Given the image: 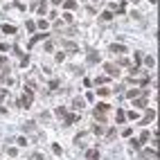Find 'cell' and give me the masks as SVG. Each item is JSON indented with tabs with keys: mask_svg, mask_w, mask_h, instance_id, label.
<instances>
[{
	"mask_svg": "<svg viewBox=\"0 0 160 160\" xmlns=\"http://www.w3.org/2000/svg\"><path fill=\"white\" fill-rule=\"evenodd\" d=\"M36 27H41V30H48V20H38Z\"/></svg>",
	"mask_w": 160,
	"mask_h": 160,
	"instance_id": "cell-22",
	"label": "cell"
},
{
	"mask_svg": "<svg viewBox=\"0 0 160 160\" xmlns=\"http://www.w3.org/2000/svg\"><path fill=\"white\" fill-rule=\"evenodd\" d=\"M63 48H66V50H70V52H77V45H75V43H70V41H63Z\"/></svg>",
	"mask_w": 160,
	"mask_h": 160,
	"instance_id": "cell-15",
	"label": "cell"
},
{
	"mask_svg": "<svg viewBox=\"0 0 160 160\" xmlns=\"http://www.w3.org/2000/svg\"><path fill=\"white\" fill-rule=\"evenodd\" d=\"M97 95H99V97H108V95H111V90L101 86V88H97Z\"/></svg>",
	"mask_w": 160,
	"mask_h": 160,
	"instance_id": "cell-14",
	"label": "cell"
},
{
	"mask_svg": "<svg viewBox=\"0 0 160 160\" xmlns=\"http://www.w3.org/2000/svg\"><path fill=\"white\" fill-rule=\"evenodd\" d=\"M20 63H23V66H27V63H30V56L23 54V56H20Z\"/></svg>",
	"mask_w": 160,
	"mask_h": 160,
	"instance_id": "cell-24",
	"label": "cell"
},
{
	"mask_svg": "<svg viewBox=\"0 0 160 160\" xmlns=\"http://www.w3.org/2000/svg\"><path fill=\"white\" fill-rule=\"evenodd\" d=\"M56 115H59V117H66L68 113H66V108H63V106H59V108H56Z\"/></svg>",
	"mask_w": 160,
	"mask_h": 160,
	"instance_id": "cell-19",
	"label": "cell"
},
{
	"mask_svg": "<svg viewBox=\"0 0 160 160\" xmlns=\"http://www.w3.org/2000/svg\"><path fill=\"white\" fill-rule=\"evenodd\" d=\"M45 36H48L45 32H43V34H34V36L30 38V48H34V43H38V41H41V38H45Z\"/></svg>",
	"mask_w": 160,
	"mask_h": 160,
	"instance_id": "cell-5",
	"label": "cell"
},
{
	"mask_svg": "<svg viewBox=\"0 0 160 160\" xmlns=\"http://www.w3.org/2000/svg\"><path fill=\"white\" fill-rule=\"evenodd\" d=\"M108 52H113V54H126V45H122V43H113L111 48H108Z\"/></svg>",
	"mask_w": 160,
	"mask_h": 160,
	"instance_id": "cell-3",
	"label": "cell"
},
{
	"mask_svg": "<svg viewBox=\"0 0 160 160\" xmlns=\"http://www.w3.org/2000/svg\"><path fill=\"white\" fill-rule=\"evenodd\" d=\"M25 25H27V30H30V32H34V30H36V23H34V20H27Z\"/></svg>",
	"mask_w": 160,
	"mask_h": 160,
	"instance_id": "cell-21",
	"label": "cell"
},
{
	"mask_svg": "<svg viewBox=\"0 0 160 160\" xmlns=\"http://www.w3.org/2000/svg\"><path fill=\"white\" fill-rule=\"evenodd\" d=\"M147 140H149V133H147V131H142V135H140V144H144Z\"/></svg>",
	"mask_w": 160,
	"mask_h": 160,
	"instance_id": "cell-20",
	"label": "cell"
},
{
	"mask_svg": "<svg viewBox=\"0 0 160 160\" xmlns=\"http://www.w3.org/2000/svg\"><path fill=\"white\" fill-rule=\"evenodd\" d=\"M5 95H7V90H0V101L5 99Z\"/></svg>",
	"mask_w": 160,
	"mask_h": 160,
	"instance_id": "cell-30",
	"label": "cell"
},
{
	"mask_svg": "<svg viewBox=\"0 0 160 160\" xmlns=\"http://www.w3.org/2000/svg\"><path fill=\"white\" fill-rule=\"evenodd\" d=\"M63 7H66L68 11H75V9H77V0H66Z\"/></svg>",
	"mask_w": 160,
	"mask_h": 160,
	"instance_id": "cell-8",
	"label": "cell"
},
{
	"mask_svg": "<svg viewBox=\"0 0 160 160\" xmlns=\"http://www.w3.org/2000/svg\"><path fill=\"white\" fill-rule=\"evenodd\" d=\"M153 119H156V111H153V108H149V111H147V115H144V119H142V126H147V124L149 122H153Z\"/></svg>",
	"mask_w": 160,
	"mask_h": 160,
	"instance_id": "cell-4",
	"label": "cell"
},
{
	"mask_svg": "<svg viewBox=\"0 0 160 160\" xmlns=\"http://www.w3.org/2000/svg\"><path fill=\"white\" fill-rule=\"evenodd\" d=\"M50 2H52V5H61V0H50Z\"/></svg>",
	"mask_w": 160,
	"mask_h": 160,
	"instance_id": "cell-31",
	"label": "cell"
},
{
	"mask_svg": "<svg viewBox=\"0 0 160 160\" xmlns=\"http://www.w3.org/2000/svg\"><path fill=\"white\" fill-rule=\"evenodd\" d=\"M2 32L5 34H16V27L14 25H2Z\"/></svg>",
	"mask_w": 160,
	"mask_h": 160,
	"instance_id": "cell-16",
	"label": "cell"
},
{
	"mask_svg": "<svg viewBox=\"0 0 160 160\" xmlns=\"http://www.w3.org/2000/svg\"><path fill=\"white\" fill-rule=\"evenodd\" d=\"M142 93V88H133V90H129V93H126V97H129V99H133V97H138Z\"/></svg>",
	"mask_w": 160,
	"mask_h": 160,
	"instance_id": "cell-12",
	"label": "cell"
},
{
	"mask_svg": "<svg viewBox=\"0 0 160 160\" xmlns=\"http://www.w3.org/2000/svg\"><path fill=\"white\" fill-rule=\"evenodd\" d=\"M131 2H138V0H131Z\"/></svg>",
	"mask_w": 160,
	"mask_h": 160,
	"instance_id": "cell-32",
	"label": "cell"
},
{
	"mask_svg": "<svg viewBox=\"0 0 160 160\" xmlns=\"http://www.w3.org/2000/svg\"><path fill=\"white\" fill-rule=\"evenodd\" d=\"M156 156H158L156 149H144V151H142V158H147V160H149V158H156Z\"/></svg>",
	"mask_w": 160,
	"mask_h": 160,
	"instance_id": "cell-11",
	"label": "cell"
},
{
	"mask_svg": "<svg viewBox=\"0 0 160 160\" xmlns=\"http://www.w3.org/2000/svg\"><path fill=\"white\" fill-rule=\"evenodd\" d=\"M104 81H108L106 77H97V79H95V84H97V86H101V84H104Z\"/></svg>",
	"mask_w": 160,
	"mask_h": 160,
	"instance_id": "cell-25",
	"label": "cell"
},
{
	"mask_svg": "<svg viewBox=\"0 0 160 160\" xmlns=\"http://www.w3.org/2000/svg\"><path fill=\"white\" fill-rule=\"evenodd\" d=\"M86 138H88V133H79L77 138H75V144H84V142H86Z\"/></svg>",
	"mask_w": 160,
	"mask_h": 160,
	"instance_id": "cell-13",
	"label": "cell"
},
{
	"mask_svg": "<svg viewBox=\"0 0 160 160\" xmlns=\"http://www.w3.org/2000/svg\"><path fill=\"white\" fill-rule=\"evenodd\" d=\"M84 106H86V101L81 99V97H77V99H72V108H77V111H81Z\"/></svg>",
	"mask_w": 160,
	"mask_h": 160,
	"instance_id": "cell-6",
	"label": "cell"
},
{
	"mask_svg": "<svg viewBox=\"0 0 160 160\" xmlns=\"http://www.w3.org/2000/svg\"><path fill=\"white\" fill-rule=\"evenodd\" d=\"M86 158H88V160H97V158H99V151H97V149H88V151H86Z\"/></svg>",
	"mask_w": 160,
	"mask_h": 160,
	"instance_id": "cell-7",
	"label": "cell"
},
{
	"mask_svg": "<svg viewBox=\"0 0 160 160\" xmlns=\"http://www.w3.org/2000/svg\"><path fill=\"white\" fill-rule=\"evenodd\" d=\"M63 20H66V23H72V14H70V11H68V14L63 16Z\"/></svg>",
	"mask_w": 160,
	"mask_h": 160,
	"instance_id": "cell-28",
	"label": "cell"
},
{
	"mask_svg": "<svg viewBox=\"0 0 160 160\" xmlns=\"http://www.w3.org/2000/svg\"><path fill=\"white\" fill-rule=\"evenodd\" d=\"M104 70L108 72V77H119V66L115 63H104Z\"/></svg>",
	"mask_w": 160,
	"mask_h": 160,
	"instance_id": "cell-1",
	"label": "cell"
},
{
	"mask_svg": "<svg viewBox=\"0 0 160 160\" xmlns=\"http://www.w3.org/2000/svg\"><path fill=\"white\" fill-rule=\"evenodd\" d=\"M34 126H36L34 122H27V124H25V131H34Z\"/></svg>",
	"mask_w": 160,
	"mask_h": 160,
	"instance_id": "cell-26",
	"label": "cell"
},
{
	"mask_svg": "<svg viewBox=\"0 0 160 160\" xmlns=\"http://www.w3.org/2000/svg\"><path fill=\"white\" fill-rule=\"evenodd\" d=\"M135 63H142V52H135Z\"/></svg>",
	"mask_w": 160,
	"mask_h": 160,
	"instance_id": "cell-27",
	"label": "cell"
},
{
	"mask_svg": "<svg viewBox=\"0 0 160 160\" xmlns=\"http://www.w3.org/2000/svg\"><path fill=\"white\" fill-rule=\"evenodd\" d=\"M34 160H45V158L41 156V153H34Z\"/></svg>",
	"mask_w": 160,
	"mask_h": 160,
	"instance_id": "cell-29",
	"label": "cell"
},
{
	"mask_svg": "<svg viewBox=\"0 0 160 160\" xmlns=\"http://www.w3.org/2000/svg\"><path fill=\"white\" fill-rule=\"evenodd\" d=\"M93 131H95V135H104V133H106V126H104V124H99V122H97Z\"/></svg>",
	"mask_w": 160,
	"mask_h": 160,
	"instance_id": "cell-9",
	"label": "cell"
},
{
	"mask_svg": "<svg viewBox=\"0 0 160 160\" xmlns=\"http://www.w3.org/2000/svg\"><path fill=\"white\" fill-rule=\"evenodd\" d=\"M86 61H88V66L99 63V54H97V50H93V48H90V50H88V56H86Z\"/></svg>",
	"mask_w": 160,
	"mask_h": 160,
	"instance_id": "cell-2",
	"label": "cell"
},
{
	"mask_svg": "<svg viewBox=\"0 0 160 160\" xmlns=\"http://www.w3.org/2000/svg\"><path fill=\"white\" fill-rule=\"evenodd\" d=\"M133 104H135V108H147V99H144V95L138 97V99H135Z\"/></svg>",
	"mask_w": 160,
	"mask_h": 160,
	"instance_id": "cell-10",
	"label": "cell"
},
{
	"mask_svg": "<svg viewBox=\"0 0 160 160\" xmlns=\"http://www.w3.org/2000/svg\"><path fill=\"white\" fill-rule=\"evenodd\" d=\"M111 18H113V14H111V11H104V14L99 16V20H101V23H106V20H111Z\"/></svg>",
	"mask_w": 160,
	"mask_h": 160,
	"instance_id": "cell-17",
	"label": "cell"
},
{
	"mask_svg": "<svg viewBox=\"0 0 160 160\" xmlns=\"http://www.w3.org/2000/svg\"><path fill=\"white\" fill-rule=\"evenodd\" d=\"M144 63H147V66H149V68H151L153 63H156V59H153V56H147V59H144Z\"/></svg>",
	"mask_w": 160,
	"mask_h": 160,
	"instance_id": "cell-23",
	"label": "cell"
},
{
	"mask_svg": "<svg viewBox=\"0 0 160 160\" xmlns=\"http://www.w3.org/2000/svg\"><path fill=\"white\" fill-rule=\"evenodd\" d=\"M124 119H126V113H124V111H117V124H122Z\"/></svg>",
	"mask_w": 160,
	"mask_h": 160,
	"instance_id": "cell-18",
	"label": "cell"
}]
</instances>
